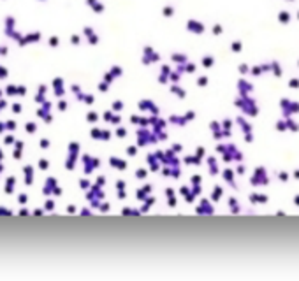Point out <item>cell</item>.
<instances>
[{"label":"cell","mask_w":299,"mask_h":281,"mask_svg":"<svg viewBox=\"0 0 299 281\" xmlns=\"http://www.w3.org/2000/svg\"><path fill=\"white\" fill-rule=\"evenodd\" d=\"M296 204H298V206H299V195H298V199H296Z\"/></svg>","instance_id":"2"},{"label":"cell","mask_w":299,"mask_h":281,"mask_svg":"<svg viewBox=\"0 0 299 281\" xmlns=\"http://www.w3.org/2000/svg\"><path fill=\"white\" fill-rule=\"evenodd\" d=\"M290 86H292V88H299V79H292V81H290Z\"/></svg>","instance_id":"1"}]
</instances>
